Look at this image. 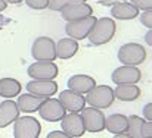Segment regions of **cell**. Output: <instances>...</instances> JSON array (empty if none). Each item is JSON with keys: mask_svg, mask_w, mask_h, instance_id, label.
<instances>
[{"mask_svg": "<svg viewBox=\"0 0 152 138\" xmlns=\"http://www.w3.org/2000/svg\"><path fill=\"white\" fill-rule=\"evenodd\" d=\"M75 3H86V0H49V9L61 12L64 7L69 6V4H75Z\"/></svg>", "mask_w": 152, "mask_h": 138, "instance_id": "cell-24", "label": "cell"}, {"mask_svg": "<svg viewBox=\"0 0 152 138\" xmlns=\"http://www.w3.org/2000/svg\"><path fill=\"white\" fill-rule=\"evenodd\" d=\"M6 3H12V4H19V3H22L24 0H4Z\"/></svg>", "mask_w": 152, "mask_h": 138, "instance_id": "cell-34", "label": "cell"}, {"mask_svg": "<svg viewBox=\"0 0 152 138\" xmlns=\"http://www.w3.org/2000/svg\"><path fill=\"white\" fill-rule=\"evenodd\" d=\"M46 98L43 97H37V95H33V94H19L18 95V101H16V106L19 109V112H24V113H33V112H37L39 107L42 106V103L45 101Z\"/></svg>", "mask_w": 152, "mask_h": 138, "instance_id": "cell-18", "label": "cell"}, {"mask_svg": "<svg viewBox=\"0 0 152 138\" xmlns=\"http://www.w3.org/2000/svg\"><path fill=\"white\" fill-rule=\"evenodd\" d=\"M140 22L143 27L151 28L152 27V12L151 10H143V13H140Z\"/></svg>", "mask_w": 152, "mask_h": 138, "instance_id": "cell-27", "label": "cell"}, {"mask_svg": "<svg viewBox=\"0 0 152 138\" xmlns=\"http://www.w3.org/2000/svg\"><path fill=\"white\" fill-rule=\"evenodd\" d=\"M66 113L65 107L62 106V103L59 101V98H46L42 106L39 107V115L42 119L48 121V122H59L64 115Z\"/></svg>", "mask_w": 152, "mask_h": 138, "instance_id": "cell-7", "label": "cell"}, {"mask_svg": "<svg viewBox=\"0 0 152 138\" xmlns=\"http://www.w3.org/2000/svg\"><path fill=\"white\" fill-rule=\"evenodd\" d=\"M105 129L111 134H124L127 131V116L121 113H114L105 118Z\"/></svg>", "mask_w": 152, "mask_h": 138, "instance_id": "cell-21", "label": "cell"}, {"mask_svg": "<svg viewBox=\"0 0 152 138\" xmlns=\"http://www.w3.org/2000/svg\"><path fill=\"white\" fill-rule=\"evenodd\" d=\"M81 118L87 132H102L105 131V115L101 109L84 107L81 110Z\"/></svg>", "mask_w": 152, "mask_h": 138, "instance_id": "cell-8", "label": "cell"}, {"mask_svg": "<svg viewBox=\"0 0 152 138\" xmlns=\"http://www.w3.org/2000/svg\"><path fill=\"white\" fill-rule=\"evenodd\" d=\"M58 71V65L53 62H34L28 66L27 74L33 79H55Z\"/></svg>", "mask_w": 152, "mask_h": 138, "instance_id": "cell-11", "label": "cell"}, {"mask_svg": "<svg viewBox=\"0 0 152 138\" xmlns=\"http://www.w3.org/2000/svg\"><path fill=\"white\" fill-rule=\"evenodd\" d=\"M66 85H68V90H71V91L78 92V94H86L96 85V81H95V78H92L89 75H72L68 79Z\"/></svg>", "mask_w": 152, "mask_h": 138, "instance_id": "cell-17", "label": "cell"}, {"mask_svg": "<svg viewBox=\"0 0 152 138\" xmlns=\"http://www.w3.org/2000/svg\"><path fill=\"white\" fill-rule=\"evenodd\" d=\"M96 1H98V0H96Z\"/></svg>", "mask_w": 152, "mask_h": 138, "instance_id": "cell-35", "label": "cell"}, {"mask_svg": "<svg viewBox=\"0 0 152 138\" xmlns=\"http://www.w3.org/2000/svg\"><path fill=\"white\" fill-rule=\"evenodd\" d=\"M132 138H152V125L151 122L145 121L137 115L127 116V131Z\"/></svg>", "mask_w": 152, "mask_h": 138, "instance_id": "cell-9", "label": "cell"}, {"mask_svg": "<svg viewBox=\"0 0 152 138\" xmlns=\"http://www.w3.org/2000/svg\"><path fill=\"white\" fill-rule=\"evenodd\" d=\"M46 138H74V137H71V135L65 134L64 131H52V132L48 134V137Z\"/></svg>", "mask_w": 152, "mask_h": 138, "instance_id": "cell-29", "label": "cell"}, {"mask_svg": "<svg viewBox=\"0 0 152 138\" xmlns=\"http://www.w3.org/2000/svg\"><path fill=\"white\" fill-rule=\"evenodd\" d=\"M143 119L151 122L152 121V103H148L145 107H143Z\"/></svg>", "mask_w": 152, "mask_h": 138, "instance_id": "cell-28", "label": "cell"}, {"mask_svg": "<svg viewBox=\"0 0 152 138\" xmlns=\"http://www.w3.org/2000/svg\"><path fill=\"white\" fill-rule=\"evenodd\" d=\"M61 129L65 134H68L74 138L83 137L84 132H86V128H84V122H83L81 115L74 113V112L65 113L64 118L61 119Z\"/></svg>", "mask_w": 152, "mask_h": 138, "instance_id": "cell-10", "label": "cell"}, {"mask_svg": "<svg viewBox=\"0 0 152 138\" xmlns=\"http://www.w3.org/2000/svg\"><path fill=\"white\" fill-rule=\"evenodd\" d=\"M55 46H56V57H59L61 60L71 59L78 51V43H77V40L69 38V37L61 38Z\"/></svg>", "mask_w": 152, "mask_h": 138, "instance_id": "cell-20", "label": "cell"}, {"mask_svg": "<svg viewBox=\"0 0 152 138\" xmlns=\"http://www.w3.org/2000/svg\"><path fill=\"white\" fill-rule=\"evenodd\" d=\"M16 118H19V109L16 103L10 98L0 103V128H6L12 125Z\"/></svg>", "mask_w": 152, "mask_h": 138, "instance_id": "cell-16", "label": "cell"}, {"mask_svg": "<svg viewBox=\"0 0 152 138\" xmlns=\"http://www.w3.org/2000/svg\"><path fill=\"white\" fill-rule=\"evenodd\" d=\"M42 134L40 122L33 116H21L13 122L15 138H39Z\"/></svg>", "mask_w": 152, "mask_h": 138, "instance_id": "cell-4", "label": "cell"}, {"mask_svg": "<svg viewBox=\"0 0 152 138\" xmlns=\"http://www.w3.org/2000/svg\"><path fill=\"white\" fill-rule=\"evenodd\" d=\"M140 88L136 84H123L117 85V88L114 90V95L120 101H134L140 97Z\"/></svg>", "mask_w": 152, "mask_h": 138, "instance_id": "cell-22", "label": "cell"}, {"mask_svg": "<svg viewBox=\"0 0 152 138\" xmlns=\"http://www.w3.org/2000/svg\"><path fill=\"white\" fill-rule=\"evenodd\" d=\"M114 138H132V137H130L129 134H126V132H124V134H115Z\"/></svg>", "mask_w": 152, "mask_h": 138, "instance_id": "cell-32", "label": "cell"}, {"mask_svg": "<svg viewBox=\"0 0 152 138\" xmlns=\"http://www.w3.org/2000/svg\"><path fill=\"white\" fill-rule=\"evenodd\" d=\"M6 6H7V3H6L4 0H0V12H3V10L6 9Z\"/></svg>", "mask_w": 152, "mask_h": 138, "instance_id": "cell-33", "label": "cell"}, {"mask_svg": "<svg viewBox=\"0 0 152 138\" xmlns=\"http://www.w3.org/2000/svg\"><path fill=\"white\" fill-rule=\"evenodd\" d=\"M115 31H117V25H115L114 19L106 18V16L99 18V19H96L87 38L93 46H103L114 38Z\"/></svg>", "mask_w": 152, "mask_h": 138, "instance_id": "cell-1", "label": "cell"}, {"mask_svg": "<svg viewBox=\"0 0 152 138\" xmlns=\"http://www.w3.org/2000/svg\"><path fill=\"white\" fill-rule=\"evenodd\" d=\"M118 60L123 65L137 66L146 60V48L139 43L123 44L118 50Z\"/></svg>", "mask_w": 152, "mask_h": 138, "instance_id": "cell-3", "label": "cell"}, {"mask_svg": "<svg viewBox=\"0 0 152 138\" xmlns=\"http://www.w3.org/2000/svg\"><path fill=\"white\" fill-rule=\"evenodd\" d=\"M111 15L115 19L120 21H129V19H134L139 15V10L130 3V1H123V3H117L111 7Z\"/></svg>", "mask_w": 152, "mask_h": 138, "instance_id": "cell-19", "label": "cell"}, {"mask_svg": "<svg viewBox=\"0 0 152 138\" xmlns=\"http://www.w3.org/2000/svg\"><path fill=\"white\" fill-rule=\"evenodd\" d=\"M130 3L137 9V10H151L152 9V0H130Z\"/></svg>", "mask_w": 152, "mask_h": 138, "instance_id": "cell-26", "label": "cell"}, {"mask_svg": "<svg viewBox=\"0 0 152 138\" xmlns=\"http://www.w3.org/2000/svg\"><path fill=\"white\" fill-rule=\"evenodd\" d=\"M25 88L33 95L49 98L58 92V84L53 79H33L25 85Z\"/></svg>", "mask_w": 152, "mask_h": 138, "instance_id": "cell-13", "label": "cell"}, {"mask_svg": "<svg viewBox=\"0 0 152 138\" xmlns=\"http://www.w3.org/2000/svg\"><path fill=\"white\" fill-rule=\"evenodd\" d=\"M151 37H152V33H151V28H149V31H148V33H146V35H145V40H146L148 46H151Z\"/></svg>", "mask_w": 152, "mask_h": 138, "instance_id": "cell-31", "label": "cell"}, {"mask_svg": "<svg viewBox=\"0 0 152 138\" xmlns=\"http://www.w3.org/2000/svg\"><path fill=\"white\" fill-rule=\"evenodd\" d=\"M126 0H98V3L102 4V6H114L117 3H123Z\"/></svg>", "mask_w": 152, "mask_h": 138, "instance_id": "cell-30", "label": "cell"}, {"mask_svg": "<svg viewBox=\"0 0 152 138\" xmlns=\"http://www.w3.org/2000/svg\"><path fill=\"white\" fill-rule=\"evenodd\" d=\"M25 4L31 9H36V10H43V9H48L49 6V0H25Z\"/></svg>", "mask_w": 152, "mask_h": 138, "instance_id": "cell-25", "label": "cell"}, {"mask_svg": "<svg viewBox=\"0 0 152 138\" xmlns=\"http://www.w3.org/2000/svg\"><path fill=\"white\" fill-rule=\"evenodd\" d=\"M95 22H96V18L93 15L81 18V19H77V21H69L65 25V33H66V35L69 38L84 40V38H87L89 33L92 31Z\"/></svg>", "mask_w": 152, "mask_h": 138, "instance_id": "cell-6", "label": "cell"}, {"mask_svg": "<svg viewBox=\"0 0 152 138\" xmlns=\"http://www.w3.org/2000/svg\"><path fill=\"white\" fill-rule=\"evenodd\" d=\"M86 104L96 109H106L109 107L114 100V90L109 85H95L89 92H86Z\"/></svg>", "mask_w": 152, "mask_h": 138, "instance_id": "cell-2", "label": "cell"}, {"mask_svg": "<svg viewBox=\"0 0 152 138\" xmlns=\"http://www.w3.org/2000/svg\"><path fill=\"white\" fill-rule=\"evenodd\" d=\"M22 91V85L15 78H1L0 79V95L4 98H13Z\"/></svg>", "mask_w": 152, "mask_h": 138, "instance_id": "cell-23", "label": "cell"}, {"mask_svg": "<svg viewBox=\"0 0 152 138\" xmlns=\"http://www.w3.org/2000/svg\"><path fill=\"white\" fill-rule=\"evenodd\" d=\"M31 54L37 62H53L56 59V46L50 37H37L33 41Z\"/></svg>", "mask_w": 152, "mask_h": 138, "instance_id": "cell-5", "label": "cell"}, {"mask_svg": "<svg viewBox=\"0 0 152 138\" xmlns=\"http://www.w3.org/2000/svg\"><path fill=\"white\" fill-rule=\"evenodd\" d=\"M59 101L62 103V106L65 107V110L74 112V113H80L86 107V98H84V95L71 91V90L61 91V94H59Z\"/></svg>", "mask_w": 152, "mask_h": 138, "instance_id": "cell-14", "label": "cell"}, {"mask_svg": "<svg viewBox=\"0 0 152 138\" xmlns=\"http://www.w3.org/2000/svg\"><path fill=\"white\" fill-rule=\"evenodd\" d=\"M112 82L117 85H123V84H137L142 79V72L136 68V66H129V65H123L120 68H117L112 75Z\"/></svg>", "mask_w": 152, "mask_h": 138, "instance_id": "cell-12", "label": "cell"}, {"mask_svg": "<svg viewBox=\"0 0 152 138\" xmlns=\"http://www.w3.org/2000/svg\"><path fill=\"white\" fill-rule=\"evenodd\" d=\"M93 13V9L90 4L87 3H75V4H69L66 7H64L61 10V16L62 19H65L66 22L69 21H77L86 16H90Z\"/></svg>", "mask_w": 152, "mask_h": 138, "instance_id": "cell-15", "label": "cell"}]
</instances>
